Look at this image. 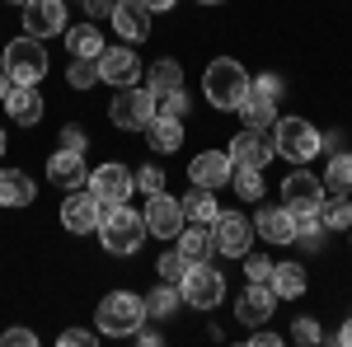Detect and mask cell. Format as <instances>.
<instances>
[{"label":"cell","instance_id":"1","mask_svg":"<svg viewBox=\"0 0 352 347\" xmlns=\"http://www.w3.org/2000/svg\"><path fill=\"white\" fill-rule=\"evenodd\" d=\"M99 240H104L109 254L127 258V254H136L141 240H146V216L132 212V207H122V202H109L104 216H99Z\"/></svg>","mask_w":352,"mask_h":347},{"label":"cell","instance_id":"2","mask_svg":"<svg viewBox=\"0 0 352 347\" xmlns=\"http://www.w3.org/2000/svg\"><path fill=\"white\" fill-rule=\"evenodd\" d=\"M94 324H99V333H104V338H132L136 328L146 324V300L132 295V291H113V295L99 300Z\"/></svg>","mask_w":352,"mask_h":347},{"label":"cell","instance_id":"3","mask_svg":"<svg viewBox=\"0 0 352 347\" xmlns=\"http://www.w3.org/2000/svg\"><path fill=\"white\" fill-rule=\"evenodd\" d=\"M249 85H254L249 71H244L240 61H226V56H217L207 66V76H202V89H207V104L212 108H240Z\"/></svg>","mask_w":352,"mask_h":347},{"label":"cell","instance_id":"4","mask_svg":"<svg viewBox=\"0 0 352 347\" xmlns=\"http://www.w3.org/2000/svg\"><path fill=\"white\" fill-rule=\"evenodd\" d=\"M174 287L184 295V305H192V310H217L221 300H226V277H221V267H212V258L188 263V272Z\"/></svg>","mask_w":352,"mask_h":347},{"label":"cell","instance_id":"5","mask_svg":"<svg viewBox=\"0 0 352 347\" xmlns=\"http://www.w3.org/2000/svg\"><path fill=\"white\" fill-rule=\"evenodd\" d=\"M272 146H277V155H287L292 164H305L320 155V127L305 122V117H277L272 122Z\"/></svg>","mask_w":352,"mask_h":347},{"label":"cell","instance_id":"6","mask_svg":"<svg viewBox=\"0 0 352 347\" xmlns=\"http://www.w3.org/2000/svg\"><path fill=\"white\" fill-rule=\"evenodd\" d=\"M5 76H10L14 85H38V80H43V76H47L43 38H33V33L14 38V43L5 47Z\"/></svg>","mask_w":352,"mask_h":347},{"label":"cell","instance_id":"7","mask_svg":"<svg viewBox=\"0 0 352 347\" xmlns=\"http://www.w3.org/2000/svg\"><path fill=\"white\" fill-rule=\"evenodd\" d=\"M113 127H122V132H146V122L155 117V94L151 89H136L127 85L118 99H113Z\"/></svg>","mask_w":352,"mask_h":347},{"label":"cell","instance_id":"8","mask_svg":"<svg viewBox=\"0 0 352 347\" xmlns=\"http://www.w3.org/2000/svg\"><path fill=\"white\" fill-rule=\"evenodd\" d=\"M249 240H254V221L240 212H221L212 221V244H217V254L226 258H244L249 254Z\"/></svg>","mask_w":352,"mask_h":347},{"label":"cell","instance_id":"9","mask_svg":"<svg viewBox=\"0 0 352 347\" xmlns=\"http://www.w3.org/2000/svg\"><path fill=\"white\" fill-rule=\"evenodd\" d=\"M146 230H151V235H160V240H174V235H179V230H184V221H188V216H184V202H179V197H169V192H151V197H146Z\"/></svg>","mask_w":352,"mask_h":347},{"label":"cell","instance_id":"10","mask_svg":"<svg viewBox=\"0 0 352 347\" xmlns=\"http://www.w3.org/2000/svg\"><path fill=\"white\" fill-rule=\"evenodd\" d=\"M89 192L109 207V202H127L132 197V188H136V174L127 169V164H118V160H109V164H99L94 174H89Z\"/></svg>","mask_w":352,"mask_h":347},{"label":"cell","instance_id":"11","mask_svg":"<svg viewBox=\"0 0 352 347\" xmlns=\"http://www.w3.org/2000/svg\"><path fill=\"white\" fill-rule=\"evenodd\" d=\"M99 216H104V202H99L89 188L66 192V202H61V225H66L71 235H89V230H99Z\"/></svg>","mask_w":352,"mask_h":347},{"label":"cell","instance_id":"12","mask_svg":"<svg viewBox=\"0 0 352 347\" xmlns=\"http://www.w3.org/2000/svg\"><path fill=\"white\" fill-rule=\"evenodd\" d=\"M94 61H99V80H104V85L127 89V85L141 80V56H136L132 47H104Z\"/></svg>","mask_w":352,"mask_h":347},{"label":"cell","instance_id":"13","mask_svg":"<svg viewBox=\"0 0 352 347\" xmlns=\"http://www.w3.org/2000/svg\"><path fill=\"white\" fill-rule=\"evenodd\" d=\"M272 155H277V146H272V127H244V132L230 141V160H235V164H254V169H263Z\"/></svg>","mask_w":352,"mask_h":347},{"label":"cell","instance_id":"14","mask_svg":"<svg viewBox=\"0 0 352 347\" xmlns=\"http://www.w3.org/2000/svg\"><path fill=\"white\" fill-rule=\"evenodd\" d=\"M24 33L33 38L66 33V0H24Z\"/></svg>","mask_w":352,"mask_h":347},{"label":"cell","instance_id":"15","mask_svg":"<svg viewBox=\"0 0 352 347\" xmlns=\"http://www.w3.org/2000/svg\"><path fill=\"white\" fill-rule=\"evenodd\" d=\"M320 202H324V183L315 179V174H287V183H282V207H292V212H320Z\"/></svg>","mask_w":352,"mask_h":347},{"label":"cell","instance_id":"16","mask_svg":"<svg viewBox=\"0 0 352 347\" xmlns=\"http://www.w3.org/2000/svg\"><path fill=\"white\" fill-rule=\"evenodd\" d=\"M230 169H235L230 150H202V155L188 164V179L197 188H212V192H217V188L230 183Z\"/></svg>","mask_w":352,"mask_h":347},{"label":"cell","instance_id":"17","mask_svg":"<svg viewBox=\"0 0 352 347\" xmlns=\"http://www.w3.org/2000/svg\"><path fill=\"white\" fill-rule=\"evenodd\" d=\"M254 235H263V244H296V212L292 207H263L254 216Z\"/></svg>","mask_w":352,"mask_h":347},{"label":"cell","instance_id":"18","mask_svg":"<svg viewBox=\"0 0 352 347\" xmlns=\"http://www.w3.org/2000/svg\"><path fill=\"white\" fill-rule=\"evenodd\" d=\"M272 305H277V295H272V287L268 282H249L240 291V300H235V315H240L244 324H268V315H272Z\"/></svg>","mask_w":352,"mask_h":347},{"label":"cell","instance_id":"19","mask_svg":"<svg viewBox=\"0 0 352 347\" xmlns=\"http://www.w3.org/2000/svg\"><path fill=\"white\" fill-rule=\"evenodd\" d=\"M113 28L127 38V43H141L146 33H151V10L141 5V0H113Z\"/></svg>","mask_w":352,"mask_h":347},{"label":"cell","instance_id":"20","mask_svg":"<svg viewBox=\"0 0 352 347\" xmlns=\"http://www.w3.org/2000/svg\"><path fill=\"white\" fill-rule=\"evenodd\" d=\"M47 179H52L61 192H76V188H85V183H89L85 155H76V150H56L52 160H47Z\"/></svg>","mask_w":352,"mask_h":347},{"label":"cell","instance_id":"21","mask_svg":"<svg viewBox=\"0 0 352 347\" xmlns=\"http://www.w3.org/2000/svg\"><path fill=\"white\" fill-rule=\"evenodd\" d=\"M5 113H10V122H19V127H38V117H43V94H38V85H14V89L5 94Z\"/></svg>","mask_w":352,"mask_h":347},{"label":"cell","instance_id":"22","mask_svg":"<svg viewBox=\"0 0 352 347\" xmlns=\"http://www.w3.org/2000/svg\"><path fill=\"white\" fill-rule=\"evenodd\" d=\"M146 136H151V146H155L160 155H174V150L184 146V117H169V113H155V117L146 122Z\"/></svg>","mask_w":352,"mask_h":347},{"label":"cell","instance_id":"23","mask_svg":"<svg viewBox=\"0 0 352 347\" xmlns=\"http://www.w3.org/2000/svg\"><path fill=\"white\" fill-rule=\"evenodd\" d=\"M174 240H179V254H184L188 263H197V258H212V254H217V244H212V230H207L202 221H192V225L184 221V230H179Z\"/></svg>","mask_w":352,"mask_h":347},{"label":"cell","instance_id":"24","mask_svg":"<svg viewBox=\"0 0 352 347\" xmlns=\"http://www.w3.org/2000/svg\"><path fill=\"white\" fill-rule=\"evenodd\" d=\"M268 287H272L277 300H296V295L305 291V267H300V263H272Z\"/></svg>","mask_w":352,"mask_h":347},{"label":"cell","instance_id":"25","mask_svg":"<svg viewBox=\"0 0 352 347\" xmlns=\"http://www.w3.org/2000/svg\"><path fill=\"white\" fill-rule=\"evenodd\" d=\"M33 202V179L24 169H0V207H28Z\"/></svg>","mask_w":352,"mask_h":347},{"label":"cell","instance_id":"26","mask_svg":"<svg viewBox=\"0 0 352 347\" xmlns=\"http://www.w3.org/2000/svg\"><path fill=\"white\" fill-rule=\"evenodd\" d=\"M240 117H244V127H272L277 122V99L258 94L249 85V94H244V104H240Z\"/></svg>","mask_w":352,"mask_h":347},{"label":"cell","instance_id":"27","mask_svg":"<svg viewBox=\"0 0 352 347\" xmlns=\"http://www.w3.org/2000/svg\"><path fill=\"white\" fill-rule=\"evenodd\" d=\"M320 221H324V230H352L348 192H324V202H320Z\"/></svg>","mask_w":352,"mask_h":347},{"label":"cell","instance_id":"28","mask_svg":"<svg viewBox=\"0 0 352 347\" xmlns=\"http://www.w3.org/2000/svg\"><path fill=\"white\" fill-rule=\"evenodd\" d=\"M66 52H71V56H99V52H104V33H99L94 24L66 28Z\"/></svg>","mask_w":352,"mask_h":347},{"label":"cell","instance_id":"29","mask_svg":"<svg viewBox=\"0 0 352 347\" xmlns=\"http://www.w3.org/2000/svg\"><path fill=\"white\" fill-rule=\"evenodd\" d=\"M184 216H188V221H202V225H212V221L221 216V202L212 197V188H197V183H192V192L184 197Z\"/></svg>","mask_w":352,"mask_h":347},{"label":"cell","instance_id":"30","mask_svg":"<svg viewBox=\"0 0 352 347\" xmlns=\"http://www.w3.org/2000/svg\"><path fill=\"white\" fill-rule=\"evenodd\" d=\"M179 305H184V295H179L174 282H164V287H155V291L146 295V315H155V320H174Z\"/></svg>","mask_w":352,"mask_h":347},{"label":"cell","instance_id":"31","mask_svg":"<svg viewBox=\"0 0 352 347\" xmlns=\"http://www.w3.org/2000/svg\"><path fill=\"white\" fill-rule=\"evenodd\" d=\"M230 188L240 192L244 202H258V197H263V169H254V164H235V169H230Z\"/></svg>","mask_w":352,"mask_h":347},{"label":"cell","instance_id":"32","mask_svg":"<svg viewBox=\"0 0 352 347\" xmlns=\"http://www.w3.org/2000/svg\"><path fill=\"white\" fill-rule=\"evenodd\" d=\"M174 89H184V71H179V61H155V66H151V94L164 99V94H174Z\"/></svg>","mask_w":352,"mask_h":347},{"label":"cell","instance_id":"33","mask_svg":"<svg viewBox=\"0 0 352 347\" xmlns=\"http://www.w3.org/2000/svg\"><path fill=\"white\" fill-rule=\"evenodd\" d=\"M324 188H329V192H352V150H338V155H329Z\"/></svg>","mask_w":352,"mask_h":347},{"label":"cell","instance_id":"34","mask_svg":"<svg viewBox=\"0 0 352 347\" xmlns=\"http://www.w3.org/2000/svg\"><path fill=\"white\" fill-rule=\"evenodd\" d=\"M66 80H71V89H94V85H99V61H94V56H71Z\"/></svg>","mask_w":352,"mask_h":347},{"label":"cell","instance_id":"35","mask_svg":"<svg viewBox=\"0 0 352 347\" xmlns=\"http://www.w3.org/2000/svg\"><path fill=\"white\" fill-rule=\"evenodd\" d=\"M244 277H249V282H268V277H272V258L249 249V254H244Z\"/></svg>","mask_w":352,"mask_h":347},{"label":"cell","instance_id":"36","mask_svg":"<svg viewBox=\"0 0 352 347\" xmlns=\"http://www.w3.org/2000/svg\"><path fill=\"white\" fill-rule=\"evenodd\" d=\"M155 113H169V117H188L192 104H188V94H184V89H174V94L155 99Z\"/></svg>","mask_w":352,"mask_h":347},{"label":"cell","instance_id":"37","mask_svg":"<svg viewBox=\"0 0 352 347\" xmlns=\"http://www.w3.org/2000/svg\"><path fill=\"white\" fill-rule=\"evenodd\" d=\"M155 267H160V277H164V282H179V277L188 272V258H184V254L174 249V254H164V258H160Z\"/></svg>","mask_w":352,"mask_h":347},{"label":"cell","instance_id":"38","mask_svg":"<svg viewBox=\"0 0 352 347\" xmlns=\"http://www.w3.org/2000/svg\"><path fill=\"white\" fill-rule=\"evenodd\" d=\"M136 188H141L146 197H151V192H160V188H164V169H160V164H146V169L136 174Z\"/></svg>","mask_w":352,"mask_h":347},{"label":"cell","instance_id":"39","mask_svg":"<svg viewBox=\"0 0 352 347\" xmlns=\"http://www.w3.org/2000/svg\"><path fill=\"white\" fill-rule=\"evenodd\" d=\"M61 150H76V155H85V150H89V136H85L76 122H71V127H61Z\"/></svg>","mask_w":352,"mask_h":347},{"label":"cell","instance_id":"40","mask_svg":"<svg viewBox=\"0 0 352 347\" xmlns=\"http://www.w3.org/2000/svg\"><path fill=\"white\" fill-rule=\"evenodd\" d=\"M292 338H296V343H320L324 333H320V324H315V320H296V328H292Z\"/></svg>","mask_w":352,"mask_h":347},{"label":"cell","instance_id":"41","mask_svg":"<svg viewBox=\"0 0 352 347\" xmlns=\"http://www.w3.org/2000/svg\"><path fill=\"white\" fill-rule=\"evenodd\" d=\"M254 89H258V94H268V99H282V94H287V89H282V76H258V80H254Z\"/></svg>","mask_w":352,"mask_h":347},{"label":"cell","instance_id":"42","mask_svg":"<svg viewBox=\"0 0 352 347\" xmlns=\"http://www.w3.org/2000/svg\"><path fill=\"white\" fill-rule=\"evenodd\" d=\"M320 150H329V155L348 150V136H343V132H320Z\"/></svg>","mask_w":352,"mask_h":347},{"label":"cell","instance_id":"43","mask_svg":"<svg viewBox=\"0 0 352 347\" xmlns=\"http://www.w3.org/2000/svg\"><path fill=\"white\" fill-rule=\"evenodd\" d=\"M5 343H10V347H33V343H38V333H28V328H10Z\"/></svg>","mask_w":352,"mask_h":347},{"label":"cell","instance_id":"44","mask_svg":"<svg viewBox=\"0 0 352 347\" xmlns=\"http://www.w3.org/2000/svg\"><path fill=\"white\" fill-rule=\"evenodd\" d=\"M61 343H66V347H89V343H94V333H85V328H66Z\"/></svg>","mask_w":352,"mask_h":347},{"label":"cell","instance_id":"45","mask_svg":"<svg viewBox=\"0 0 352 347\" xmlns=\"http://www.w3.org/2000/svg\"><path fill=\"white\" fill-rule=\"evenodd\" d=\"M254 347H282V338H277V333H268V328L258 324V333H254Z\"/></svg>","mask_w":352,"mask_h":347},{"label":"cell","instance_id":"46","mask_svg":"<svg viewBox=\"0 0 352 347\" xmlns=\"http://www.w3.org/2000/svg\"><path fill=\"white\" fill-rule=\"evenodd\" d=\"M85 5H89L94 19H109V14H113V0H85Z\"/></svg>","mask_w":352,"mask_h":347},{"label":"cell","instance_id":"47","mask_svg":"<svg viewBox=\"0 0 352 347\" xmlns=\"http://www.w3.org/2000/svg\"><path fill=\"white\" fill-rule=\"evenodd\" d=\"M333 343H343V347H352V320H343V328L333 333Z\"/></svg>","mask_w":352,"mask_h":347},{"label":"cell","instance_id":"48","mask_svg":"<svg viewBox=\"0 0 352 347\" xmlns=\"http://www.w3.org/2000/svg\"><path fill=\"white\" fill-rule=\"evenodd\" d=\"M141 5H146L151 14H164V10H174V0H141Z\"/></svg>","mask_w":352,"mask_h":347},{"label":"cell","instance_id":"49","mask_svg":"<svg viewBox=\"0 0 352 347\" xmlns=\"http://www.w3.org/2000/svg\"><path fill=\"white\" fill-rule=\"evenodd\" d=\"M10 89H14V80H10V76L0 71V104H5V94H10Z\"/></svg>","mask_w":352,"mask_h":347},{"label":"cell","instance_id":"50","mask_svg":"<svg viewBox=\"0 0 352 347\" xmlns=\"http://www.w3.org/2000/svg\"><path fill=\"white\" fill-rule=\"evenodd\" d=\"M0 155H5V132H0Z\"/></svg>","mask_w":352,"mask_h":347},{"label":"cell","instance_id":"51","mask_svg":"<svg viewBox=\"0 0 352 347\" xmlns=\"http://www.w3.org/2000/svg\"><path fill=\"white\" fill-rule=\"evenodd\" d=\"M197 5H221V0H197Z\"/></svg>","mask_w":352,"mask_h":347},{"label":"cell","instance_id":"52","mask_svg":"<svg viewBox=\"0 0 352 347\" xmlns=\"http://www.w3.org/2000/svg\"><path fill=\"white\" fill-rule=\"evenodd\" d=\"M10 5H24V0H10Z\"/></svg>","mask_w":352,"mask_h":347},{"label":"cell","instance_id":"53","mask_svg":"<svg viewBox=\"0 0 352 347\" xmlns=\"http://www.w3.org/2000/svg\"><path fill=\"white\" fill-rule=\"evenodd\" d=\"M80 5H85V0H80Z\"/></svg>","mask_w":352,"mask_h":347}]
</instances>
